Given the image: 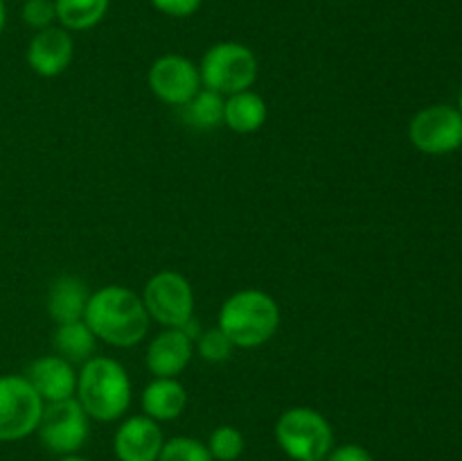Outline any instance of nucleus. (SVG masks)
<instances>
[{
  "label": "nucleus",
  "instance_id": "nucleus-26",
  "mask_svg": "<svg viewBox=\"0 0 462 461\" xmlns=\"http://www.w3.org/2000/svg\"><path fill=\"white\" fill-rule=\"evenodd\" d=\"M323 461H374L368 447L359 446V443H343L329 450V455Z\"/></svg>",
  "mask_w": 462,
  "mask_h": 461
},
{
  "label": "nucleus",
  "instance_id": "nucleus-25",
  "mask_svg": "<svg viewBox=\"0 0 462 461\" xmlns=\"http://www.w3.org/2000/svg\"><path fill=\"white\" fill-rule=\"evenodd\" d=\"M161 14L171 18H188L199 12L203 0H149Z\"/></svg>",
  "mask_w": 462,
  "mask_h": 461
},
{
  "label": "nucleus",
  "instance_id": "nucleus-3",
  "mask_svg": "<svg viewBox=\"0 0 462 461\" xmlns=\"http://www.w3.org/2000/svg\"><path fill=\"white\" fill-rule=\"evenodd\" d=\"M217 321V328L235 348H260L278 333L280 307L278 301L262 289H239L221 303Z\"/></svg>",
  "mask_w": 462,
  "mask_h": 461
},
{
  "label": "nucleus",
  "instance_id": "nucleus-23",
  "mask_svg": "<svg viewBox=\"0 0 462 461\" xmlns=\"http://www.w3.org/2000/svg\"><path fill=\"white\" fill-rule=\"evenodd\" d=\"M233 343L230 339L221 333L219 328L203 330L197 339V353L201 360L210 362V364H221L233 355Z\"/></svg>",
  "mask_w": 462,
  "mask_h": 461
},
{
  "label": "nucleus",
  "instance_id": "nucleus-2",
  "mask_svg": "<svg viewBox=\"0 0 462 461\" xmlns=\"http://www.w3.org/2000/svg\"><path fill=\"white\" fill-rule=\"evenodd\" d=\"M131 378L113 357L93 355L77 371L75 398L88 419L113 423L126 414L131 405Z\"/></svg>",
  "mask_w": 462,
  "mask_h": 461
},
{
  "label": "nucleus",
  "instance_id": "nucleus-28",
  "mask_svg": "<svg viewBox=\"0 0 462 461\" xmlns=\"http://www.w3.org/2000/svg\"><path fill=\"white\" fill-rule=\"evenodd\" d=\"M59 461H88V459H84V456H77V455H68V456H61Z\"/></svg>",
  "mask_w": 462,
  "mask_h": 461
},
{
  "label": "nucleus",
  "instance_id": "nucleus-15",
  "mask_svg": "<svg viewBox=\"0 0 462 461\" xmlns=\"http://www.w3.org/2000/svg\"><path fill=\"white\" fill-rule=\"evenodd\" d=\"M143 411L156 423H167V420L179 419L188 407V391L176 378H153L144 387Z\"/></svg>",
  "mask_w": 462,
  "mask_h": 461
},
{
  "label": "nucleus",
  "instance_id": "nucleus-1",
  "mask_svg": "<svg viewBox=\"0 0 462 461\" xmlns=\"http://www.w3.org/2000/svg\"><path fill=\"white\" fill-rule=\"evenodd\" d=\"M84 321L95 337L116 348L138 346L152 324L143 296L125 285H104L90 292Z\"/></svg>",
  "mask_w": 462,
  "mask_h": 461
},
{
  "label": "nucleus",
  "instance_id": "nucleus-7",
  "mask_svg": "<svg viewBox=\"0 0 462 461\" xmlns=\"http://www.w3.org/2000/svg\"><path fill=\"white\" fill-rule=\"evenodd\" d=\"M143 303L152 321L162 328H183L194 319V289L183 274L162 269L147 280L143 289Z\"/></svg>",
  "mask_w": 462,
  "mask_h": 461
},
{
  "label": "nucleus",
  "instance_id": "nucleus-17",
  "mask_svg": "<svg viewBox=\"0 0 462 461\" xmlns=\"http://www.w3.org/2000/svg\"><path fill=\"white\" fill-rule=\"evenodd\" d=\"M269 118L264 98L253 89L239 90L226 98L224 102V125L235 134H255L264 127Z\"/></svg>",
  "mask_w": 462,
  "mask_h": 461
},
{
  "label": "nucleus",
  "instance_id": "nucleus-18",
  "mask_svg": "<svg viewBox=\"0 0 462 461\" xmlns=\"http://www.w3.org/2000/svg\"><path fill=\"white\" fill-rule=\"evenodd\" d=\"M95 343H97V337L84 319L59 324L54 330V351L70 364H84L86 360H90L95 355Z\"/></svg>",
  "mask_w": 462,
  "mask_h": 461
},
{
  "label": "nucleus",
  "instance_id": "nucleus-21",
  "mask_svg": "<svg viewBox=\"0 0 462 461\" xmlns=\"http://www.w3.org/2000/svg\"><path fill=\"white\" fill-rule=\"evenodd\" d=\"M206 446L210 450L212 461H237L246 450V438L233 425H219L217 429H212Z\"/></svg>",
  "mask_w": 462,
  "mask_h": 461
},
{
  "label": "nucleus",
  "instance_id": "nucleus-8",
  "mask_svg": "<svg viewBox=\"0 0 462 461\" xmlns=\"http://www.w3.org/2000/svg\"><path fill=\"white\" fill-rule=\"evenodd\" d=\"M88 414L77 402V398L45 402L36 434H39V441L43 443L45 450L61 456L77 455L84 447V443L88 441Z\"/></svg>",
  "mask_w": 462,
  "mask_h": 461
},
{
  "label": "nucleus",
  "instance_id": "nucleus-6",
  "mask_svg": "<svg viewBox=\"0 0 462 461\" xmlns=\"http://www.w3.org/2000/svg\"><path fill=\"white\" fill-rule=\"evenodd\" d=\"M45 402L25 375H0V443L27 438L39 428Z\"/></svg>",
  "mask_w": 462,
  "mask_h": 461
},
{
  "label": "nucleus",
  "instance_id": "nucleus-19",
  "mask_svg": "<svg viewBox=\"0 0 462 461\" xmlns=\"http://www.w3.org/2000/svg\"><path fill=\"white\" fill-rule=\"evenodd\" d=\"M111 0H54L57 23L68 32H86L104 21Z\"/></svg>",
  "mask_w": 462,
  "mask_h": 461
},
{
  "label": "nucleus",
  "instance_id": "nucleus-12",
  "mask_svg": "<svg viewBox=\"0 0 462 461\" xmlns=\"http://www.w3.org/2000/svg\"><path fill=\"white\" fill-rule=\"evenodd\" d=\"M162 429L149 416H129L120 423L113 437V452L117 461H158L162 450Z\"/></svg>",
  "mask_w": 462,
  "mask_h": 461
},
{
  "label": "nucleus",
  "instance_id": "nucleus-11",
  "mask_svg": "<svg viewBox=\"0 0 462 461\" xmlns=\"http://www.w3.org/2000/svg\"><path fill=\"white\" fill-rule=\"evenodd\" d=\"M75 57L72 34L61 25L39 30L27 45V66L39 77H59L68 71Z\"/></svg>",
  "mask_w": 462,
  "mask_h": 461
},
{
  "label": "nucleus",
  "instance_id": "nucleus-10",
  "mask_svg": "<svg viewBox=\"0 0 462 461\" xmlns=\"http://www.w3.org/2000/svg\"><path fill=\"white\" fill-rule=\"evenodd\" d=\"M149 89L161 102L185 107L203 89L199 66L183 54H162L149 68Z\"/></svg>",
  "mask_w": 462,
  "mask_h": 461
},
{
  "label": "nucleus",
  "instance_id": "nucleus-14",
  "mask_svg": "<svg viewBox=\"0 0 462 461\" xmlns=\"http://www.w3.org/2000/svg\"><path fill=\"white\" fill-rule=\"evenodd\" d=\"M25 378L41 396L43 402H59L75 398L77 389V371L75 364L59 355L36 357L27 366Z\"/></svg>",
  "mask_w": 462,
  "mask_h": 461
},
{
  "label": "nucleus",
  "instance_id": "nucleus-16",
  "mask_svg": "<svg viewBox=\"0 0 462 461\" xmlns=\"http://www.w3.org/2000/svg\"><path fill=\"white\" fill-rule=\"evenodd\" d=\"M88 287L79 276L63 274L50 285L48 292V315L54 324H70L84 319L86 303H88Z\"/></svg>",
  "mask_w": 462,
  "mask_h": 461
},
{
  "label": "nucleus",
  "instance_id": "nucleus-29",
  "mask_svg": "<svg viewBox=\"0 0 462 461\" xmlns=\"http://www.w3.org/2000/svg\"><path fill=\"white\" fill-rule=\"evenodd\" d=\"M458 108H460V113H462V89H460V98H458Z\"/></svg>",
  "mask_w": 462,
  "mask_h": 461
},
{
  "label": "nucleus",
  "instance_id": "nucleus-4",
  "mask_svg": "<svg viewBox=\"0 0 462 461\" xmlns=\"http://www.w3.org/2000/svg\"><path fill=\"white\" fill-rule=\"evenodd\" d=\"M275 441L293 461H323L334 447V429L320 411L291 407L275 423Z\"/></svg>",
  "mask_w": 462,
  "mask_h": 461
},
{
  "label": "nucleus",
  "instance_id": "nucleus-20",
  "mask_svg": "<svg viewBox=\"0 0 462 461\" xmlns=\"http://www.w3.org/2000/svg\"><path fill=\"white\" fill-rule=\"evenodd\" d=\"M224 95L215 93L210 89H201L192 99H189L183 108V118L189 127L194 129H217L224 125Z\"/></svg>",
  "mask_w": 462,
  "mask_h": 461
},
{
  "label": "nucleus",
  "instance_id": "nucleus-9",
  "mask_svg": "<svg viewBox=\"0 0 462 461\" xmlns=\"http://www.w3.org/2000/svg\"><path fill=\"white\" fill-rule=\"evenodd\" d=\"M409 138L418 152L442 156L462 147V113L451 104H433L413 116Z\"/></svg>",
  "mask_w": 462,
  "mask_h": 461
},
{
  "label": "nucleus",
  "instance_id": "nucleus-24",
  "mask_svg": "<svg viewBox=\"0 0 462 461\" xmlns=\"http://www.w3.org/2000/svg\"><path fill=\"white\" fill-rule=\"evenodd\" d=\"M21 18L27 27L36 32L54 25V21H57L54 0H23Z\"/></svg>",
  "mask_w": 462,
  "mask_h": 461
},
{
  "label": "nucleus",
  "instance_id": "nucleus-27",
  "mask_svg": "<svg viewBox=\"0 0 462 461\" xmlns=\"http://www.w3.org/2000/svg\"><path fill=\"white\" fill-rule=\"evenodd\" d=\"M5 23H7V7H5V0H0V34L5 30Z\"/></svg>",
  "mask_w": 462,
  "mask_h": 461
},
{
  "label": "nucleus",
  "instance_id": "nucleus-22",
  "mask_svg": "<svg viewBox=\"0 0 462 461\" xmlns=\"http://www.w3.org/2000/svg\"><path fill=\"white\" fill-rule=\"evenodd\" d=\"M158 461H212V455L206 443L199 438L174 437L162 443Z\"/></svg>",
  "mask_w": 462,
  "mask_h": 461
},
{
  "label": "nucleus",
  "instance_id": "nucleus-13",
  "mask_svg": "<svg viewBox=\"0 0 462 461\" xmlns=\"http://www.w3.org/2000/svg\"><path fill=\"white\" fill-rule=\"evenodd\" d=\"M194 342L180 328H165L149 342L144 362L153 378H176L188 369Z\"/></svg>",
  "mask_w": 462,
  "mask_h": 461
},
{
  "label": "nucleus",
  "instance_id": "nucleus-5",
  "mask_svg": "<svg viewBox=\"0 0 462 461\" xmlns=\"http://www.w3.org/2000/svg\"><path fill=\"white\" fill-rule=\"evenodd\" d=\"M257 71L260 63L255 52L237 41H221L210 45L199 63L203 89L215 90L224 98L251 89L257 80Z\"/></svg>",
  "mask_w": 462,
  "mask_h": 461
}]
</instances>
